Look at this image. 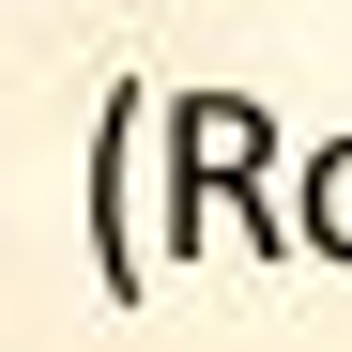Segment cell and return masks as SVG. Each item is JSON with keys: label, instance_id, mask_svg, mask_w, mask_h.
I'll use <instances>...</instances> for the list:
<instances>
[{"label": "cell", "instance_id": "cell-1", "mask_svg": "<svg viewBox=\"0 0 352 352\" xmlns=\"http://www.w3.org/2000/svg\"><path fill=\"white\" fill-rule=\"evenodd\" d=\"M168 261H153V77H123L92 107V291L138 307Z\"/></svg>", "mask_w": 352, "mask_h": 352}, {"label": "cell", "instance_id": "cell-2", "mask_svg": "<svg viewBox=\"0 0 352 352\" xmlns=\"http://www.w3.org/2000/svg\"><path fill=\"white\" fill-rule=\"evenodd\" d=\"M291 261H337L352 276V138H322L291 168Z\"/></svg>", "mask_w": 352, "mask_h": 352}]
</instances>
